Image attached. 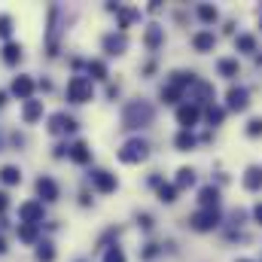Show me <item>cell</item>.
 I'll return each instance as SVG.
<instances>
[{
    "label": "cell",
    "instance_id": "1",
    "mask_svg": "<svg viewBox=\"0 0 262 262\" xmlns=\"http://www.w3.org/2000/svg\"><path fill=\"white\" fill-rule=\"evenodd\" d=\"M67 98H70L73 104H85V101L92 98V79H85V76H73V79L67 82Z\"/></svg>",
    "mask_w": 262,
    "mask_h": 262
},
{
    "label": "cell",
    "instance_id": "2",
    "mask_svg": "<svg viewBox=\"0 0 262 262\" xmlns=\"http://www.w3.org/2000/svg\"><path fill=\"white\" fill-rule=\"evenodd\" d=\"M149 119H152V110H149L146 104H131L128 110H125V125H128V128L146 125Z\"/></svg>",
    "mask_w": 262,
    "mask_h": 262
},
{
    "label": "cell",
    "instance_id": "3",
    "mask_svg": "<svg viewBox=\"0 0 262 262\" xmlns=\"http://www.w3.org/2000/svg\"><path fill=\"white\" fill-rule=\"evenodd\" d=\"M119 159H122V162H137V159H146V143H143V140H131V143H125V149L119 152Z\"/></svg>",
    "mask_w": 262,
    "mask_h": 262
},
{
    "label": "cell",
    "instance_id": "4",
    "mask_svg": "<svg viewBox=\"0 0 262 262\" xmlns=\"http://www.w3.org/2000/svg\"><path fill=\"white\" fill-rule=\"evenodd\" d=\"M37 192L46 198V201H52V198H58V186H55L49 177H40V180H37Z\"/></svg>",
    "mask_w": 262,
    "mask_h": 262
},
{
    "label": "cell",
    "instance_id": "5",
    "mask_svg": "<svg viewBox=\"0 0 262 262\" xmlns=\"http://www.w3.org/2000/svg\"><path fill=\"white\" fill-rule=\"evenodd\" d=\"M92 180H95V186H98V189H104V192L116 189V180H113L107 171H95V174H92Z\"/></svg>",
    "mask_w": 262,
    "mask_h": 262
},
{
    "label": "cell",
    "instance_id": "6",
    "mask_svg": "<svg viewBox=\"0 0 262 262\" xmlns=\"http://www.w3.org/2000/svg\"><path fill=\"white\" fill-rule=\"evenodd\" d=\"M52 134H61V131H73V119H67L64 113H55L52 116V125H49Z\"/></svg>",
    "mask_w": 262,
    "mask_h": 262
},
{
    "label": "cell",
    "instance_id": "7",
    "mask_svg": "<svg viewBox=\"0 0 262 262\" xmlns=\"http://www.w3.org/2000/svg\"><path fill=\"white\" fill-rule=\"evenodd\" d=\"M31 89H34V82H31L28 76H18V79L12 82V92H15L18 98H31Z\"/></svg>",
    "mask_w": 262,
    "mask_h": 262
},
{
    "label": "cell",
    "instance_id": "8",
    "mask_svg": "<svg viewBox=\"0 0 262 262\" xmlns=\"http://www.w3.org/2000/svg\"><path fill=\"white\" fill-rule=\"evenodd\" d=\"M177 119H180V125H183V128H189V125L198 119V110H195V107H183V110L177 113Z\"/></svg>",
    "mask_w": 262,
    "mask_h": 262
},
{
    "label": "cell",
    "instance_id": "9",
    "mask_svg": "<svg viewBox=\"0 0 262 262\" xmlns=\"http://www.w3.org/2000/svg\"><path fill=\"white\" fill-rule=\"evenodd\" d=\"M213 223H216V213H195L192 216V226L195 229H210Z\"/></svg>",
    "mask_w": 262,
    "mask_h": 262
},
{
    "label": "cell",
    "instance_id": "10",
    "mask_svg": "<svg viewBox=\"0 0 262 262\" xmlns=\"http://www.w3.org/2000/svg\"><path fill=\"white\" fill-rule=\"evenodd\" d=\"M244 104H247V95L238 92V89H232V92H229V107H232V110H244Z\"/></svg>",
    "mask_w": 262,
    "mask_h": 262
},
{
    "label": "cell",
    "instance_id": "11",
    "mask_svg": "<svg viewBox=\"0 0 262 262\" xmlns=\"http://www.w3.org/2000/svg\"><path fill=\"white\" fill-rule=\"evenodd\" d=\"M259 183H262V171H259V168H250V171H247V177H244V186H247V189H256Z\"/></svg>",
    "mask_w": 262,
    "mask_h": 262
},
{
    "label": "cell",
    "instance_id": "12",
    "mask_svg": "<svg viewBox=\"0 0 262 262\" xmlns=\"http://www.w3.org/2000/svg\"><path fill=\"white\" fill-rule=\"evenodd\" d=\"M18 213H21V216L28 220V226H34V220L40 216V204H25V207H21Z\"/></svg>",
    "mask_w": 262,
    "mask_h": 262
},
{
    "label": "cell",
    "instance_id": "13",
    "mask_svg": "<svg viewBox=\"0 0 262 262\" xmlns=\"http://www.w3.org/2000/svg\"><path fill=\"white\" fill-rule=\"evenodd\" d=\"M104 46H107L110 52H122V49H125V37H107Z\"/></svg>",
    "mask_w": 262,
    "mask_h": 262
},
{
    "label": "cell",
    "instance_id": "14",
    "mask_svg": "<svg viewBox=\"0 0 262 262\" xmlns=\"http://www.w3.org/2000/svg\"><path fill=\"white\" fill-rule=\"evenodd\" d=\"M0 180H3V183H18L21 174H18V168H3V171H0Z\"/></svg>",
    "mask_w": 262,
    "mask_h": 262
},
{
    "label": "cell",
    "instance_id": "15",
    "mask_svg": "<svg viewBox=\"0 0 262 262\" xmlns=\"http://www.w3.org/2000/svg\"><path fill=\"white\" fill-rule=\"evenodd\" d=\"M37 116H40V104H37V101H28V104H25V119L34 122Z\"/></svg>",
    "mask_w": 262,
    "mask_h": 262
},
{
    "label": "cell",
    "instance_id": "16",
    "mask_svg": "<svg viewBox=\"0 0 262 262\" xmlns=\"http://www.w3.org/2000/svg\"><path fill=\"white\" fill-rule=\"evenodd\" d=\"M70 156H73V162H85V159H89V146H85V143H76Z\"/></svg>",
    "mask_w": 262,
    "mask_h": 262
},
{
    "label": "cell",
    "instance_id": "17",
    "mask_svg": "<svg viewBox=\"0 0 262 262\" xmlns=\"http://www.w3.org/2000/svg\"><path fill=\"white\" fill-rule=\"evenodd\" d=\"M195 46L201 49V52H204V49H210V46H213V34H198V37H195Z\"/></svg>",
    "mask_w": 262,
    "mask_h": 262
},
{
    "label": "cell",
    "instance_id": "18",
    "mask_svg": "<svg viewBox=\"0 0 262 262\" xmlns=\"http://www.w3.org/2000/svg\"><path fill=\"white\" fill-rule=\"evenodd\" d=\"M18 55H21V49H18V46H15V43H9V46H6V49H3V58H6V61H15V58H18Z\"/></svg>",
    "mask_w": 262,
    "mask_h": 262
},
{
    "label": "cell",
    "instance_id": "19",
    "mask_svg": "<svg viewBox=\"0 0 262 262\" xmlns=\"http://www.w3.org/2000/svg\"><path fill=\"white\" fill-rule=\"evenodd\" d=\"M104 262H125V253H122L119 247H113V250L107 253V259H104Z\"/></svg>",
    "mask_w": 262,
    "mask_h": 262
},
{
    "label": "cell",
    "instance_id": "20",
    "mask_svg": "<svg viewBox=\"0 0 262 262\" xmlns=\"http://www.w3.org/2000/svg\"><path fill=\"white\" fill-rule=\"evenodd\" d=\"M37 256H40V259H46V262H52V256H55V253H52V244H43Z\"/></svg>",
    "mask_w": 262,
    "mask_h": 262
},
{
    "label": "cell",
    "instance_id": "21",
    "mask_svg": "<svg viewBox=\"0 0 262 262\" xmlns=\"http://www.w3.org/2000/svg\"><path fill=\"white\" fill-rule=\"evenodd\" d=\"M201 201H204V204L216 201V189H201Z\"/></svg>",
    "mask_w": 262,
    "mask_h": 262
},
{
    "label": "cell",
    "instance_id": "22",
    "mask_svg": "<svg viewBox=\"0 0 262 262\" xmlns=\"http://www.w3.org/2000/svg\"><path fill=\"white\" fill-rule=\"evenodd\" d=\"M177 146H180V149L192 146V134H180V137H177Z\"/></svg>",
    "mask_w": 262,
    "mask_h": 262
},
{
    "label": "cell",
    "instance_id": "23",
    "mask_svg": "<svg viewBox=\"0 0 262 262\" xmlns=\"http://www.w3.org/2000/svg\"><path fill=\"white\" fill-rule=\"evenodd\" d=\"M180 186H186V183H192V171H180V180H177Z\"/></svg>",
    "mask_w": 262,
    "mask_h": 262
},
{
    "label": "cell",
    "instance_id": "24",
    "mask_svg": "<svg viewBox=\"0 0 262 262\" xmlns=\"http://www.w3.org/2000/svg\"><path fill=\"white\" fill-rule=\"evenodd\" d=\"M18 235H21V238H25V241H34V226H25V229H21V232H18Z\"/></svg>",
    "mask_w": 262,
    "mask_h": 262
},
{
    "label": "cell",
    "instance_id": "25",
    "mask_svg": "<svg viewBox=\"0 0 262 262\" xmlns=\"http://www.w3.org/2000/svg\"><path fill=\"white\" fill-rule=\"evenodd\" d=\"M201 18H207V21H210V18H216V12H213L210 6H201Z\"/></svg>",
    "mask_w": 262,
    "mask_h": 262
},
{
    "label": "cell",
    "instance_id": "26",
    "mask_svg": "<svg viewBox=\"0 0 262 262\" xmlns=\"http://www.w3.org/2000/svg\"><path fill=\"white\" fill-rule=\"evenodd\" d=\"M6 34H9V18L3 15V18H0V37H6Z\"/></svg>",
    "mask_w": 262,
    "mask_h": 262
},
{
    "label": "cell",
    "instance_id": "27",
    "mask_svg": "<svg viewBox=\"0 0 262 262\" xmlns=\"http://www.w3.org/2000/svg\"><path fill=\"white\" fill-rule=\"evenodd\" d=\"M238 43H241V49H253V40H250V37H241Z\"/></svg>",
    "mask_w": 262,
    "mask_h": 262
},
{
    "label": "cell",
    "instance_id": "28",
    "mask_svg": "<svg viewBox=\"0 0 262 262\" xmlns=\"http://www.w3.org/2000/svg\"><path fill=\"white\" fill-rule=\"evenodd\" d=\"M262 131V122L259 119H253V122H250V134H259Z\"/></svg>",
    "mask_w": 262,
    "mask_h": 262
},
{
    "label": "cell",
    "instance_id": "29",
    "mask_svg": "<svg viewBox=\"0 0 262 262\" xmlns=\"http://www.w3.org/2000/svg\"><path fill=\"white\" fill-rule=\"evenodd\" d=\"M162 198L165 201H174V189H162Z\"/></svg>",
    "mask_w": 262,
    "mask_h": 262
},
{
    "label": "cell",
    "instance_id": "30",
    "mask_svg": "<svg viewBox=\"0 0 262 262\" xmlns=\"http://www.w3.org/2000/svg\"><path fill=\"white\" fill-rule=\"evenodd\" d=\"M3 207H6V195H3V192H0V210H3Z\"/></svg>",
    "mask_w": 262,
    "mask_h": 262
},
{
    "label": "cell",
    "instance_id": "31",
    "mask_svg": "<svg viewBox=\"0 0 262 262\" xmlns=\"http://www.w3.org/2000/svg\"><path fill=\"white\" fill-rule=\"evenodd\" d=\"M256 220H262V204L256 207Z\"/></svg>",
    "mask_w": 262,
    "mask_h": 262
}]
</instances>
